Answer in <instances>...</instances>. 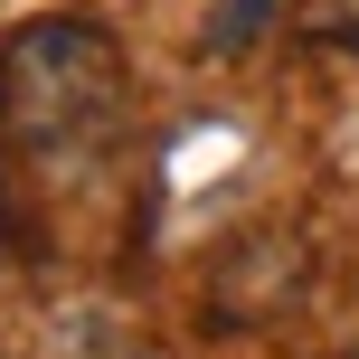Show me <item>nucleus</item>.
<instances>
[{"label":"nucleus","mask_w":359,"mask_h":359,"mask_svg":"<svg viewBox=\"0 0 359 359\" xmlns=\"http://www.w3.org/2000/svg\"><path fill=\"white\" fill-rule=\"evenodd\" d=\"M0 123L38 161L104 151L114 123H123V48L76 10H48L29 29H10V48H0Z\"/></svg>","instance_id":"1"},{"label":"nucleus","mask_w":359,"mask_h":359,"mask_svg":"<svg viewBox=\"0 0 359 359\" xmlns=\"http://www.w3.org/2000/svg\"><path fill=\"white\" fill-rule=\"evenodd\" d=\"M303 284H312V246L293 227H255L208 265V322L217 331H255V322L303 303Z\"/></svg>","instance_id":"2"},{"label":"nucleus","mask_w":359,"mask_h":359,"mask_svg":"<svg viewBox=\"0 0 359 359\" xmlns=\"http://www.w3.org/2000/svg\"><path fill=\"white\" fill-rule=\"evenodd\" d=\"M265 19H274V0H217V10H208V48H217V57L255 48V38H265Z\"/></svg>","instance_id":"3"},{"label":"nucleus","mask_w":359,"mask_h":359,"mask_svg":"<svg viewBox=\"0 0 359 359\" xmlns=\"http://www.w3.org/2000/svg\"><path fill=\"white\" fill-rule=\"evenodd\" d=\"M293 29L312 48H359V0H293Z\"/></svg>","instance_id":"4"},{"label":"nucleus","mask_w":359,"mask_h":359,"mask_svg":"<svg viewBox=\"0 0 359 359\" xmlns=\"http://www.w3.org/2000/svg\"><path fill=\"white\" fill-rule=\"evenodd\" d=\"M0 227H10V198H0Z\"/></svg>","instance_id":"5"},{"label":"nucleus","mask_w":359,"mask_h":359,"mask_svg":"<svg viewBox=\"0 0 359 359\" xmlns=\"http://www.w3.org/2000/svg\"><path fill=\"white\" fill-rule=\"evenodd\" d=\"M341 359H359V350H341Z\"/></svg>","instance_id":"6"}]
</instances>
